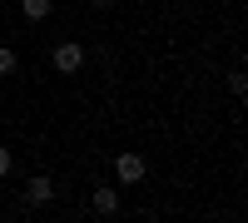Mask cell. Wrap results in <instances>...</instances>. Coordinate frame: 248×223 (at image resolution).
<instances>
[{
  "mask_svg": "<svg viewBox=\"0 0 248 223\" xmlns=\"http://www.w3.org/2000/svg\"><path fill=\"white\" fill-rule=\"evenodd\" d=\"M144 174H149V164H144V154H134V149H124V154L114 159V178H119L124 189H129V184H139Z\"/></svg>",
  "mask_w": 248,
  "mask_h": 223,
  "instance_id": "6da1fadb",
  "label": "cell"
},
{
  "mask_svg": "<svg viewBox=\"0 0 248 223\" xmlns=\"http://www.w3.org/2000/svg\"><path fill=\"white\" fill-rule=\"evenodd\" d=\"M50 59H55V70H60V74H75V70H85V45H75V40H60Z\"/></svg>",
  "mask_w": 248,
  "mask_h": 223,
  "instance_id": "7a4b0ae2",
  "label": "cell"
},
{
  "mask_svg": "<svg viewBox=\"0 0 248 223\" xmlns=\"http://www.w3.org/2000/svg\"><path fill=\"white\" fill-rule=\"evenodd\" d=\"M25 198H30V204H50V198H55V184H50L45 174H35L30 184H25Z\"/></svg>",
  "mask_w": 248,
  "mask_h": 223,
  "instance_id": "3957f363",
  "label": "cell"
},
{
  "mask_svg": "<svg viewBox=\"0 0 248 223\" xmlns=\"http://www.w3.org/2000/svg\"><path fill=\"white\" fill-rule=\"evenodd\" d=\"M94 213H119V189H94Z\"/></svg>",
  "mask_w": 248,
  "mask_h": 223,
  "instance_id": "277c9868",
  "label": "cell"
},
{
  "mask_svg": "<svg viewBox=\"0 0 248 223\" xmlns=\"http://www.w3.org/2000/svg\"><path fill=\"white\" fill-rule=\"evenodd\" d=\"M50 5H55V0H20V15H25V20H45Z\"/></svg>",
  "mask_w": 248,
  "mask_h": 223,
  "instance_id": "5b68a950",
  "label": "cell"
},
{
  "mask_svg": "<svg viewBox=\"0 0 248 223\" xmlns=\"http://www.w3.org/2000/svg\"><path fill=\"white\" fill-rule=\"evenodd\" d=\"M15 70H20V55L10 45H0V74H15Z\"/></svg>",
  "mask_w": 248,
  "mask_h": 223,
  "instance_id": "8992f818",
  "label": "cell"
},
{
  "mask_svg": "<svg viewBox=\"0 0 248 223\" xmlns=\"http://www.w3.org/2000/svg\"><path fill=\"white\" fill-rule=\"evenodd\" d=\"M229 89H233V94H248V74H243V70L229 74Z\"/></svg>",
  "mask_w": 248,
  "mask_h": 223,
  "instance_id": "52a82bcc",
  "label": "cell"
},
{
  "mask_svg": "<svg viewBox=\"0 0 248 223\" xmlns=\"http://www.w3.org/2000/svg\"><path fill=\"white\" fill-rule=\"evenodd\" d=\"M10 164H15V154H10L5 144H0V178H5V174H10Z\"/></svg>",
  "mask_w": 248,
  "mask_h": 223,
  "instance_id": "ba28073f",
  "label": "cell"
},
{
  "mask_svg": "<svg viewBox=\"0 0 248 223\" xmlns=\"http://www.w3.org/2000/svg\"><path fill=\"white\" fill-rule=\"evenodd\" d=\"M90 5H109V0H90Z\"/></svg>",
  "mask_w": 248,
  "mask_h": 223,
  "instance_id": "9c48e42d",
  "label": "cell"
}]
</instances>
